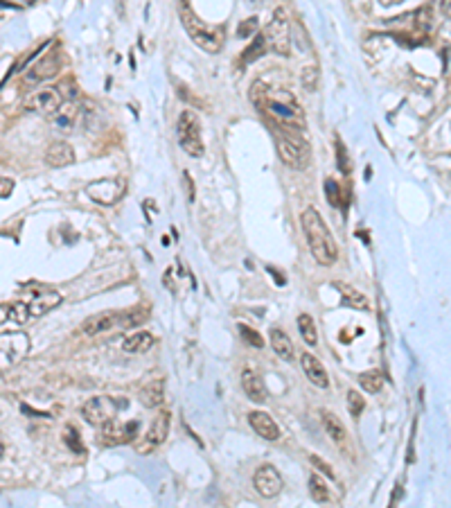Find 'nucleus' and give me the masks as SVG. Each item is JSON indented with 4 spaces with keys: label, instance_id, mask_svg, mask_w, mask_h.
<instances>
[{
    "label": "nucleus",
    "instance_id": "obj_1",
    "mask_svg": "<svg viewBox=\"0 0 451 508\" xmlns=\"http://www.w3.org/2000/svg\"><path fill=\"white\" fill-rule=\"evenodd\" d=\"M300 226L302 233H305V240L309 244V251L318 265L323 267H332L339 260V244L334 242V237L330 233L328 224L321 217V213L316 208H307L305 213L300 215Z\"/></svg>",
    "mask_w": 451,
    "mask_h": 508
},
{
    "label": "nucleus",
    "instance_id": "obj_2",
    "mask_svg": "<svg viewBox=\"0 0 451 508\" xmlns=\"http://www.w3.org/2000/svg\"><path fill=\"white\" fill-rule=\"evenodd\" d=\"M253 102L260 106V111H267L271 118L276 120V125L280 129H289V132H300L305 127V120H302V109L300 104L295 102L293 95H289L287 90H280V93H271V90L262 84V97H253Z\"/></svg>",
    "mask_w": 451,
    "mask_h": 508
},
{
    "label": "nucleus",
    "instance_id": "obj_3",
    "mask_svg": "<svg viewBox=\"0 0 451 508\" xmlns=\"http://www.w3.org/2000/svg\"><path fill=\"white\" fill-rule=\"evenodd\" d=\"M276 147L280 154V160L291 169H305L312 158L309 145L300 132H289V129H278L276 132Z\"/></svg>",
    "mask_w": 451,
    "mask_h": 508
},
{
    "label": "nucleus",
    "instance_id": "obj_4",
    "mask_svg": "<svg viewBox=\"0 0 451 508\" xmlns=\"http://www.w3.org/2000/svg\"><path fill=\"white\" fill-rule=\"evenodd\" d=\"M176 141L178 147H181L188 156L199 158L204 156L206 145L204 138H201V122L197 118V113H192L190 109H185L176 120Z\"/></svg>",
    "mask_w": 451,
    "mask_h": 508
},
{
    "label": "nucleus",
    "instance_id": "obj_5",
    "mask_svg": "<svg viewBox=\"0 0 451 508\" xmlns=\"http://www.w3.org/2000/svg\"><path fill=\"white\" fill-rule=\"evenodd\" d=\"M264 38H267V45L271 52H276L280 57H289L291 52V21L289 14H287L284 7H278L273 10V16H271L267 29H264Z\"/></svg>",
    "mask_w": 451,
    "mask_h": 508
},
{
    "label": "nucleus",
    "instance_id": "obj_6",
    "mask_svg": "<svg viewBox=\"0 0 451 508\" xmlns=\"http://www.w3.org/2000/svg\"><path fill=\"white\" fill-rule=\"evenodd\" d=\"M122 409H127V400H122V398L118 400L113 396H95L82 404V415L88 425L102 427L104 422L118 418V413Z\"/></svg>",
    "mask_w": 451,
    "mask_h": 508
},
{
    "label": "nucleus",
    "instance_id": "obj_7",
    "mask_svg": "<svg viewBox=\"0 0 451 508\" xmlns=\"http://www.w3.org/2000/svg\"><path fill=\"white\" fill-rule=\"evenodd\" d=\"M29 352V337L21 330L0 335V371H10L21 364Z\"/></svg>",
    "mask_w": 451,
    "mask_h": 508
},
{
    "label": "nucleus",
    "instance_id": "obj_8",
    "mask_svg": "<svg viewBox=\"0 0 451 508\" xmlns=\"http://www.w3.org/2000/svg\"><path fill=\"white\" fill-rule=\"evenodd\" d=\"M181 21H183L185 32H188V36H190V41L197 45V48L208 52V55H217V52L223 48L221 34H217V32H212V29H208L204 23H199L197 19L192 16V14L183 12L181 14Z\"/></svg>",
    "mask_w": 451,
    "mask_h": 508
},
{
    "label": "nucleus",
    "instance_id": "obj_9",
    "mask_svg": "<svg viewBox=\"0 0 451 508\" xmlns=\"http://www.w3.org/2000/svg\"><path fill=\"white\" fill-rule=\"evenodd\" d=\"M127 192L124 179H99L86 186V195L99 206H115Z\"/></svg>",
    "mask_w": 451,
    "mask_h": 508
},
{
    "label": "nucleus",
    "instance_id": "obj_10",
    "mask_svg": "<svg viewBox=\"0 0 451 508\" xmlns=\"http://www.w3.org/2000/svg\"><path fill=\"white\" fill-rule=\"evenodd\" d=\"M140 432V422L138 420H108L99 427V441L104 445H124L131 443Z\"/></svg>",
    "mask_w": 451,
    "mask_h": 508
},
{
    "label": "nucleus",
    "instance_id": "obj_11",
    "mask_svg": "<svg viewBox=\"0 0 451 508\" xmlns=\"http://www.w3.org/2000/svg\"><path fill=\"white\" fill-rule=\"evenodd\" d=\"M253 486L258 490V495H262L264 499H273L282 492L284 481H282V476H280V472L276 470V465L264 463L253 474Z\"/></svg>",
    "mask_w": 451,
    "mask_h": 508
},
{
    "label": "nucleus",
    "instance_id": "obj_12",
    "mask_svg": "<svg viewBox=\"0 0 451 508\" xmlns=\"http://www.w3.org/2000/svg\"><path fill=\"white\" fill-rule=\"evenodd\" d=\"M61 104H64V99H61L57 88H43V90H36V93L27 97L25 109L29 113H41V115H48L50 118Z\"/></svg>",
    "mask_w": 451,
    "mask_h": 508
},
{
    "label": "nucleus",
    "instance_id": "obj_13",
    "mask_svg": "<svg viewBox=\"0 0 451 508\" xmlns=\"http://www.w3.org/2000/svg\"><path fill=\"white\" fill-rule=\"evenodd\" d=\"M59 73H61V52H50V55L41 57L32 68H29L25 82L38 84L45 80H52V77H57Z\"/></svg>",
    "mask_w": 451,
    "mask_h": 508
},
{
    "label": "nucleus",
    "instance_id": "obj_14",
    "mask_svg": "<svg viewBox=\"0 0 451 508\" xmlns=\"http://www.w3.org/2000/svg\"><path fill=\"white\" fill-rule=\"evenodd\" d=\"M80 118H82V106L73 99V102H64V104H61L59 109L50 115V122L54 125V129L70 134V132H75V127H77V122H80Z\"/></svg>",
    "mask_w": 451,
    "mask_h": 508
},
{
    "label": "nucleus",
    "instance_id": "obj_15",
    "mask_svg": "<svg viewBox=\"0 0 451 508\" xmlns=\"http://www.w3.org/2000/svg\"><path fill=\"white\" fill-rule=\"evenodd\" d=\"M61 301H64V296H61L57 289H41V291H36L32 301L27 303L29 317H32V319L43 317V314L52 312L54 307H59Z\"/></svg>",
    "mask_w": 451,
    "mask_h": 508
},
{
    "label": "nucleus",
    "instance_id": "obj_16",
    "mask_svg": "<svg viewBox=\"0 0 451 508\" xmlns=\"http://www.w3.org/2000/svg\"><path fill=\"white\" fill-rule=\"evenodd\" d=\"M248 425H251L253 432L260 434L264 441H278V438L282 436L278 422L264 411H251V413H248Z\"/></svg>",
    "mask_w": 451,
    "mask_h": 508
},
{
    "label": "nucleus",
    "instance_id": "obj_17",
    "mask_svg": "<svg viewBox=\"0 0 451 508\" xmlns=\"http://www.w3.org/2000/svg\"><path fill=\"white\" fill-rule=\"evenodd\" d=\"M300 366H302V371H305L307 380L312 382L314 387H318V389H328L330 387L328 371H325V366L312 355V352H302V355H300Z\"/></svg>",
    "mask_w": 451,
    "mask_h": 508
},
{
    "label": "nucleus",
    "instance_id": "obj_18",
    "mask_svg": "<svg viewBox=\"0 0 451 508\" xmlns=\"http://www.w3.org/2000/svg\"><path fill=\"white\" fill-rule=\"evenodd\" d=\"M242 389L253 402L264 404L267 402V387L262 382V375L255 368H244L242 371Z\"/></svg>",
    "mask_w": 451,
    "mask_h": 508
},
{
    "label": "nucleus",
    "instance_id": "obj_19",
    "mask_svg": "<svg viewBox=\"0 0 451 508\" xmlns=\"http://www.w3.org/2000/svg\"><path fill=\"white\" fill-rule=\"evenodd\" d=\"M45 163L50 167H68L75 163V149L66 141H54L45 149Z\"/></svg>",
    "mask_w": 451,
    "mask_h": 508
},
{
    "label": "nucleus",
    "instance_id": "obj_20",
    "mask_svg": "<svg viewBox=\"0 0 451 508\" xmlns=\"http://www.w3.org/2000/svg\"><path fill=\"white\" fill-rule=\"evenodd\" d=\"M118 326H120V312H102V314H95V317L84 321L82 332L93 337V335L106 332V330H113Z\"/></svg>",
    "mask_w": 451,
    "mask_h": 508
},
{
    "label": "nucleus",
    "instance_id": "obj_21",
    "mask_svg": "<svg viewBox=\"0 0 451 508\" xmlns=\"http://www.w3.org/2000/svg\"><path fill=\"white\" fill-rule=\"evenodd\" d=\"M169 422H172V415L167 411H160L156 418H154L149 434H147V445H149V448H158V445L165 443V438L169 434Z\"/></svg>",
    "mask_w": 451,
    "mask_h": 508
},
{
    "label": "nucleus",
    "instance_id": "obj_22",
    "mask_svg": "<svg viewBox=\"0 0 451 508\" xmlns=\"http://www.w3.org/2000/svg\"><path fill=\"white\" fill-rule=\"evenodd\" d=\"M271 348L276 350V355L280 359H284V361H293L295 359V348H293L291 339H289V335L284 332V330H278V328L271 330Z\"/></svg>",
    "mask_w": 451,
    "mask_h": 508
},
{
    "label": "nucleus",
    "instance_id": "obj_23",
    "mask_svg": "<svg viewBox=\"0 0 451 508\" xmlns=\"http://www.w3.org/2000/svg\"><path fill=\"white\" fill-rule=\"evenodd\" d=\"M122 348L127 352H134V355H143V352H149L154 348V335L147 332V330H138V332L129 335L124 339Z\"/></svg>",
    "mask_w": 451,
    "mask_h": 508
},
{
    "label": "nucleus",
    "instance_id": "obj_24",
    "mask_svg": "<svg viewBox=\"0 0 451 508\" xmlns=\"http://www.w3.org/2000/svg\"><path fill=\"white\" fill-rule=\"evenodd\" d=\"M165 384H162V380H151L147 382L143 389H140V402H143L145 407H149V409H154V407H160L162 400H165Z\"/></svg>",
    "mask_w": 451,
    "mask_h": 508
},
{
    "label": "nucleus",
    "instance_id": "obj_25",
    "mask_svg": "<svg viewBox=\"0 0 451 508\" xmlns=\"http://www.w3.org/2000/svg\"><path fill=\"white\" fill-rule=\"evenodd\" d=\"M323 425H325V432H328V436L337 445H345L348 443V429H345L343 422L337 418V415H332L330 411H323Z\"/></svg>",
    "mask_w": 451,
    "mask_h": 508
},
{
    "label": "nucleus",
    "instance_id": "obj_26",
    "mask_svg": "<svg viewBox=\"0 0 451 508\" xmlns=\"http://www.w3.org/2000/svg\"><path fill=\"white\" fill-rule=\"evenodd\" d=\"M337 287L341 289V296H343V305H348V307H354V310H361V312L370 310V301H368V296L361 294L359 289L350 287V285H343V282H339Z\"/></svg>",
    "mask_w": 451,
    "mask_h": 508
},
{
    "label": "nucleus",
    "instance_id": "obj_27",
    "mask_svg": "<svg viewBox=\"0 0 451 508\" xmlns=\"http://www.w3.org/2000/svg\"><path fill=\"white\" fill-rule=\"evenodd\" d=\"M309 495H312L316 504H330L332 502V492L328 488V483H325L316 472L309 476Z\"/></svg>",
    "mask_w": 451,
    "mask_h": 508
},
{
    "label": "nucleus",
    "instance_id": "obj_28",
    "mask_svg": "<svg viewBox=\"0 0 451 508\" xmlns=\"http://www.w3.org/2000/svg\"><path fill=\"white\" fill-rule=\"evenodd\" d=\"M267 50H269V45H267V38H264V34H255L251 45H248V48L242 52L244 64H253V61H258Z\"/></svg>",
    "mask_w": 451,
    "mask_h": 508
},
{
    "label": "nucleus",
    "instance_id": "obj_29",
    "mask_svg": "<svg viewBox=\"0 0 451 508\" xmlns=\"http://www.w3.org/2000/svg\"><path fill=\"white\" fill-rule=\"evenodd\" d=\"M298 328H300V337L302 341H305L307 346H314L318 343V332H316V323L314 319L309 317V314H300L298 317Z\"/></svg>",
    "mask_w": 451,
    "mask_h": 508
},
{
    "label": "nucleus",
    "instance_id": "obj_30",
    "mask_svg": "<svg viewBox=\"0 0 451 508\" xmlns=\"http://www.w3.org/2000/svg\"><path fill=\"white\" fill-rule=\"evenodd\" d=\"M149 317V310L147 307H134V310H124L120 312V326L118 328H136L143 321Z\"/></svg>",
    "mask_w": 451,
    "mask_h": 508
},
{
    "label": "nucleus",
    "instance_id": "obj_31",
    "mask_svg": "<svg viewBox=\"0 0 451 508\" xmlns=\"http://www.w3.org/2000/svg\"><path fill=\"white\" fill-rule=\"evenodd\" d=\"M359 384L365 394H379L384 387V375L379 371H365L359 375Z\"/></svg>",
    "mask_w": 451,
    "mask_h": 508
},
{
    "label": "nucleus",
    "instance_id": "obj_32",
    "mask_svg": "<svg viewBox=\"0 0 451 508\" xmlns=\"http://www.w3.org/2000/svg\"><path fill=\"white\" fill-rule=\"evenodd\" d=\"M64 443L70 448V452H75V454H84L86 450H84V443L80 441V434H77V429L73 427V425H68L66 427V432H64Z\"/></svg>",
    "mask_w": 451,
    "mask_h": 508
},
{
    "label": "nucleus",
    "instance_id": "obj_33",
    "mask_svg": "<svg viewBox=\"0 0 451 508\" xmlns=\"http://www.w3.org/2000/svg\"><path fill=\"white\" fill-rule=\"evenodd\" d=\"M363 407H365V400L361 398V394L359 391H348V411H350V415H361V411H363Z\"/></svg>",
    "mask_w": 451,
    "mask_h": 508
},
{
    "label": "nucleus",
    "instance_id": "obj_34",
    "mask_svg": "<svg viewBox=\"0 0 451 508\" xmlns=\"http://www.w3.org/2000/svg\"><path fill=\"white\" fill-rule=\"evenodd\" d=\"M239 335L244 337V341L246 343H251L253 348H264V339H262V335L260 332H255V330L251 328V326H239Z\"/></svg>",
    "mask_w": 451,
    "mask_h": 508
},
{
    "label": "nucleus",
    "instance_id": "obj_35",
    "mask_svg": "<svg viewBox=\"0 0 451 508\" xmlns=\"http://www.w3.org/2000/svg\"><path fill=\"white\" fill-rule=\"evenodd\" d=\"M258 27H260V21H258V16L246 19V21L242 23V25L237 27V36H239V38H251V36L258 34Z\"/></svg>",
    "mask_w": 451,
    "mask_h": 508
},
{
    "label": "nucleus",
    "instance_id": "obj_36",
    "mask_svg": "<svg viewBox=\"0 0 451 508\" xmlns=\"http://www.w3.org/2000/svg\"><path fill=\"white\" fill-rule=\"evenodd\" d=\"M57 90H59V95L64 102H73V99L77 97V84H75V80H70V77L59 84Z\"/></svg>",
    "mask_w": 451,
    "mask_h": 508
},
{
    "label": "nucleus",
    "instance_id": "obj_37",
    "mask_svg": "<svg viewBox=\"0 0 451 508\" xmlns=\"http://www.w3.org/2000/svg\"><path fill=\"white\" fill-rule=\"evenodd\" d=\"M325 195H328V204L332 208H339L341 206V190H339V186L332 179L325 181Z\"/></svg>",
    "mask_w": 451,
    "mask_h": 508
},
{
    "label": "nucleus",
    "instance_id": "obj_38",
    "mask_svg": "<svg viewBox=\"0 0 451 508\" xmlns=\"http://www.w3.org/2000/svg\"><path fill=\"white\" fill-rule=\"evenodd\" d=\"M27 319H32V317H29V307H27V303H14V305H12V321L25 323Z\"/></svg>",
    "mask_w": 451,
    "mask_h": 508
},
{
    "label": "nucleus",
    "instance_id": "obj_39",
    "mask_svg": "<svg viewBox=\"0 0 451 508\" xmlns=\"http://www.w3.org/2000/svg\"><path fill=\"white\" fill-rule=\"evenodd\" d=\"M300 82H302V86H305V90H314L316 82H318V71L316 68H305L300 75Z\"/></svg>",
    "mask_w": 451,
    "mask_h": 508
},
{
    "label": "nucleus",
    "instance_id": "obj_40",
    "mask_svg": "<svg viewBox=\"0 0 451 508\" xmlns=\"http://www.w3.org/2000/svg\"><path fill=\"white\" fill-rule=\"evenodd\" d=\"M309 461H312V465L316 468V470H321L325 476H330V479H334V470H332V465H330V463H325V461H323L321 457H316V454H312V457H309Z\"/></svg>",
    "mask_w": 451,
    "mask_h": 508
},
{
    "label": "nucleus",
    "instance_id": "obj_41",
    "mask_svg": "<svg viewBox=\"0 0 451 508\" xmlns=\"http://www.w3.org/2000/svg\"><path fill=\"white\" fill-rule=\"evenodd\" d=\"M337 158H339V169H341V172L350 174V160H348V154H345L343 143H337Z\"/></svg>",
    "mask_w": 451,
    "mask_h": 508
},
{
    "label": "nucleus",
    "instance_id": "obj_42",
    "mask_svg": "<svg viewBox=\"0 0 451 508\" xmlns=\"http://www.w3.org/2000/svg\"><path fill=\"white\" fill-rule=\"evenodd\" d=\"M183 181H185V192H188V202L192 204L194 199H197V190H194V181L190 172H183Z\"/></svg>",
    "mask_w": 451,
    "mask_h": 508
},
{
    "label": "nucleus",
    "instance_id": "obj_43",
    "mask_svg": "<svg viewBox=\"0 0 451 508\" xmlns=\"http://www.w3.org/2000/svg\"><path fill=\"white\" fill-rule=\"evenodd\" d=\"M12 190H14V181L7 179V176H0V199L10 197Z\"/></svg>",
    "mask_w": 451,
    "mask_h": 508
},
{
    "label": "nucleus",
    "instance_id": "obj_44",
    "mask_svg": "<svg viewBox=\"0 0 451 508\" xmlns=\"http://www.w3.org/2000/svg\"><path fill=\"white\" fill-rule=\"evenodd\" d=\"M12 319V305H0V326Z\"/></svg>",
    "mask_w": 451,
    "mask_h": 508
},
{
    "label": "nucleus",
    "instance_id": "obj_45",
    "mask_svg": "<svg viewBox=\"0 0 451 508\" xmlns=\"http://www.w3.org/2000/svg\"><path fill=\"white\" fill-rule=\"evenodd\" d=\"M440 10H442V14L451 21V0H440Z\"/></svg>",
    "mask_w": 451,
    "mask_h": 508
},
{
    "label": "nucleus",
    "instance_id": "obj_46",
    "mask_svg": "<svg viewBox=\"0 0 451 508\" xmlns=\"http://www.w3.org/2000/svg\"><path fill=\"white\" fill-rule=\"evenodd\" d=\"M402 3H404V0H379V5H382V7H398Z\"/></svg>",
    "mask_w": 451,
    "mask_h": 508
},
{
    "label": "nucleus",
    "instance_id": "obj_47",
    "mask_svg": "<svg viewBox=\"0 0 451 508\" xmlns=\"http://www.w3.org/2000/svg\"><path fill=\"white\" fill-rule=\"evenodd\" d=\"M3 452H5V443H3V436H0V457H3Z\"/></svg>",
    "mask_w": 451,
    "mask_h": 508
}]
</instances>
